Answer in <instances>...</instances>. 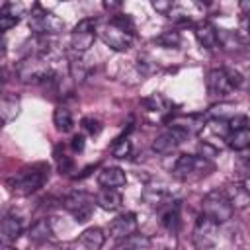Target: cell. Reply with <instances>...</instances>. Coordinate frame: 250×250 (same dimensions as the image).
<instances>
[{
    "instance_id": "cell-1",
    "label": "cell",
    "mask_w": 250,
    "mask_h": 250,
    "mask_svg": "<svg viewBox=\"0 0 250 250\" xmlns=\"http://www.w3.org/2000/svg\"><path fill=\"white\" fill-rule=\"evenodd\" d=\"M100 37L113 51H127L133 45V21L129 16H113L107 23L100 27Z\"/></svg>"
},
{
    "instance_id": "cell-2",
    "label": "cell",
    "mask_w": 250,
    "mask_h": 250,
    "mask_svg": "<svg viewBox=\"0 0 250 250\" xmlns=\"http://www.w3.org/2000/svg\"><path fill=\"white\" fill-rule=\"evenodd\" d=\"M16 76L20 82L23 84H47V82H53L57 80L55 76V70L51 66V62L47 61V57H35V55H29V57H23L18 64H16Z\"/></svg>"
},
{
    "instance_id": "cell-3",
    "label": "cell",
    "mask_w": 250,
    "mask_h": 250,
    "mask_svg": "<svg viewBox=\"0 0 250 250\" xmlns=\"http://www.w3.org/2000/svg\"><path fill=\"white\" fill-rule=\"evenodd\" d=\"M49 178V166L39 162V164H31L25 166L23 170H20L18 174H14L12 178H8V188L18 193V195H29L33 191H37L39 188H43L45 180Z\"/></svg>"
},
{
    "instance_id": "cell-4",
    "label": "cell",
    "mask_w": 250,
    "mask_h": 250,
    "mask_svg": "<svg viewBox=\"0 0 250 250\" xmlns=\"http://www.w3.org/2000/svg\"><path fill=\"white\" fill-rule=\"evenodd\" d=\"M27 25L33 31V35L37 37H47V35H55L61 33L64 29V20L59 18L55 12L45 10L41 4H35L29 12L27 18Z\"/></svg>"
},
{
    "instance_id": "cell-5",
    "label": "cell",
    "mask_w": 250,
    "mask_h": 250,
    "mask_svg": "<svg viewBox=\"0 0 250 250\" xmlns=\"http://www.w3.org/2000/svg\"><path fill=\"white\" fill-rule=\"evenodd\" d=\"M215 170L213 162L205 156H197V154H180L178 160L174 162L172 174L178 180H189V178H201L207 176Z\"/></svg>"
},
{
    "instance_id": "cell-6",
    "label": "cell",
    "mask_w": 250,
    "mask_h": 250,
    "mask_svg": "<svg viewBox=\"0 0 250 250\" xmlns=\"http://www.w3.org/2000/svg\"><path fill=\"white\" fill-rule=\"evenodd\" d=\"M240 84H242L240 72H236L232 68H227V66L213 68L205 76V86H207L209 96H227L234 88H238Z\"/></svg>"
},
{
    "instance_id": "cell-7",
    "label": "cell",
    "mask_w": 250,
    "mask_h": 250,
    "mask_svg": "<svg viewBox=\"0 0 250 250\" xmlns=\"http://www.w3.org/2000/svg\"><path fill=\"white\" fill-rule=\"evenodd\" d=\"M232 213H234V209H232L230 201L227 199V195L223 193V189L221 191L213 189L201 199V215L215 221L217 225L227 223L232 217Z\"/></svg>"
},
{
    "instance_id": "cell-8",
    "label": "cell",
    "mask_w": 250,
    "mask_h": 250,
    "mask_svg": "<svg viewBox=\"0 0 250 250\" xmlns=\"http://www.w3.org/2000/svg\"><path fill=\"white\" fill-rule=\"evenodd\" d=\"M62 207L68 213H72L76 223H86L94 211V197H90L84 191H72L62 199Z\"/></svg>"
},
{
    "instance_id": "cell-9",
    "label": "cell",
    "mask_w": 250,
    "mask_h": 250,
    "mask_svg": "<svg viewBox=\"0 0 250 250\" xmlns=\"http://www.w3.org/2000/svg\"><path fill=\"white\" fill-rule=\"evenodd\" d=\"M96 41V21L92 18H86V20H80L72 33H70V47L72 51H76L78 55L80 53H86Z\"/></svg>"
},
{
    "instance_id": "cell-10",
    "label": "cell",
    "mask_w": 250,
    "mask_h": 250,
    "mask_svg": "<svg viewBox=\"0 0 250 250\" xmlns=\"http://www.w3.org/2000/svg\"><path fill=\"white\" fill-rule=\"evenodd\" d=\"M217 230H219V225L215 221L207 219L205 215H201L195 221V227L191 232V242L195 244L197 250H209L217 242Z\"/></svg>"
},
{
    "instance_id": "cell-11",
    "label": "cell",
    "mask_w": 250,
    "mask_h": 250,
    "mask_svg": "<svg viewBox=\"0 0 250 250\" xmlns=\"http://www.w3.org/2000/svg\"><path fill=\"white\" fill-rule=\"evenodd\" d=\"M186 139H188V135H184L182 131L170 127V129H166L164 133H160V135L152 141V150H154L156 154H170V152H174Z\"/></svg>"
},
{
    "instance_id": "cell-12",
    "label": "cell",
    "mask_w": 250,
    "mask_h": 250,
    "mask_svg": "<svg viewBox=\"0 0 250 250\" xmlns=\"http://www.w3.org/2000/svg\"><path fill=\"white\" fill-rule=\"evenodd\" d=\"M137 227H139L137 215L135 213H123L109 223V236L115 240H125L137 232Z\"/></svg>"
},
{
    "instance_id": "cell-13",
    "label": "cell",
    "mask_w": 250,
    "mask_h": 250,
    "mask_svg": "<svg viewBox=\"0 0 250 250\" xmlns=\"http://www.w3.org/2000/svg\"><path fill=\"white\" fill-rule=\"evenodd\" d=\"M223 193L230 201L232 209H246V207H250V191H248V188H246V184L242 180L227 184Z\"/></svg>"
},
{
    "instance_id": "cell-14",
    "label": "cell",
    "mask_w": 250,
    "mask_h": 250,
    "mask_svg": "<svg viewBox=\"0 0 250 250\" xmlns=\"http://www.w3.org/2000/svg\"><path fill=\"white\" fill-rule=\"evenodd\" d=\"M193 33H195L197 43L203 49H209L211 51V49L219 47V31H217V27L211 21H199V23H195Z\"/></svg>"
},
{
    "instance_id": "cell-15",
    "label": "cell",
    "mask_w": 250,
    "mask_h": 250,
    "mask_svg": "<svg viewBox=\"0 0 250 250\" xmlns=\"http://www.w3.org/2000/svg\"><path fill=\"white\" fill-rule=\"evenodd\" d=\"M168 123H170L172 129H178V131H182L184 135L189 137V135L203 129L205 117L203 115H176V117L168 119Z\"/></svg>"
},
{
    "instance_id": "cell-16",
    "label": "cell",
    "mask_w": 250,
    "mask_h": 250,
    "mask_svg": "<svg viewBox=\"0 0 250 250\" xmlns=\"http://www.w3.org/2000/svg\"><path fill=\"white\" fill-rule=\"evenodd\" d=\"M127 182V176L121 168L117 166H107L104 168L100 174H98V184L104 188V189H117L121 186H125Z\"/></svg>"
},
{
    "instance_id": "cell-17",
    "label": "cell",
    "mask_w": 250,
    "mask_h": 250,
    "mask_svg": "<svg viewBox=\"0 0 250 250\" xmlns=\"http://www.w3.org/2000/svg\"><path fill=\"white\" fill-rule=\"evenodd\" d=\"M160 223L170 232H176L180 229V201L170 199L160 207Z\"/></svg>"
},
{
    "instance_id": "cell-18",
    "label": "cell",
    "mask_w": 250,
    "mask_h": 250,
    "mask_svg": "<svg viewBox=\"0 0 250 250\" xmlns=\"http://www.w3.org/2000/svg\"><path fill=\"white\" fill-rule=\"evenodd\" d=\"M23 227H21V221L14 215H6L2 219V225H0V238H2V244H12L20 238Z\"/></svg>"
},
{
    "instance_id": "cell-19",
    "label": "cell",
    "mask_w": 250,
    "mask_h": 250,
    "mask_svg": "<svg viewBox=\"0 0 250 250\" xmlns=\"http://www.w3.org/2000/svg\"><path fill=\"white\" fill-rule=\"evenodd\" d=\"M20 109H21V104H20V98L14 96V94H4L2 102H0V115H2V123L8 125L10 121H14L18 115H20Z\"/></svg>"
},
{
    "instance_id": "cell-20",
    "label": "cell",
    "mask_w": 250,
    "mask_h": 250,
    "mask_svg": "<svg viewBox=\"0 0 250 250\" xmlns=\"http://www.w3.org/2000/svg\"><path fill=\"white\" fill-rule=\"evenodd\" d=\"M96 205L104 211H117L123 205V195L117 189H102L96 195Z\"/></svg>"
},
{
    "instance_id": "cell-21",
    "label": "cell",
    "mask_w": 250,
    "mask_h": 250,
    "mask_svg": "<svg viewBox=\"0 0 250 250\" xmlns=\"http://www.w3.org/2000/svg\"><path fill=\"white\" fill-rule=\"evenodd\" d=\"M78 242L84 246V250H102L105 242V234L100 227H90L78 236Z\"/></svg>"
},
{
    "instance_id": "cell-22",
    "label": "cell",
    "mask_w": 250,
    "mask_h": 250,
    "mask_svg": "<svg viewBox=\"0 0 250 250\" xmlns=\"http://www.w3.org/2000/svg\"><path fill=\"white\" fill-rule=\"evenodd\" d=\"M51 234H53V229H51L49 219H39V221H35V223L29 227V230H27L29 240H31V242H35V244L49 242Z\"/></svg>"
},
{
    "instance_id": "cell-23",
    "label": "cell",
    "mask_w": 250,
    "mask_h": 250,
    "mask_svg": "<svg viewBox=\"0 0 250 250\" xmlns=\"http://www.w3.org/2000/svg\"><path fill=\"white\" fill-rule=\"evenodd\" d=\"M53 123H55V127H57V131L68 133V131L72 129V125H74L70 109L64 107V105H57L55 111H53Z\"/></svg>"
},
{
    "instance_id": "cell-24",
    "label": "cell",
    "mask_w": 250,
    "mask_h": 250,
    "mask_svg": "<svg viewBox=\"0 0 250 250\" xmlns=\"http://www.w3.org/2000/svg\"><path fill=\"white\" fill-rule=\"evenodd\" d=\"M148 248H150V238L139 232H135L125 240H119L115 246V250H148Z\"/></svg>"
},
{
    "instance_id": "cell-25",
    "label": "cell",
    "mask_w": 250,
    "mask_h": 250,
    "mask_svg": "<svg viewBox=\"0 0 250 250\" xmlns=\"http://www.w3.org/2000/svg\"><path fill=\"white\" fill-rule=\"evenodd\" d=\"M225 141L229 148L236 152H244L246 148H250V131H230Z\"/></svg>"
},
{
    "instance_id": "cell-26",
    "label": "cell",
    "mask_w": 250,
    "mask_h": 250,
    "mask_svg": "<svg viewBox=\"0 0 250 250\" xmlns=\"http://www.w3.org/2000/svg\"><path fill=\"white\" fill-rule=\"evenodd\" d=\"M207 115H211L215 121H229L236 115L234 111V105L232 104H227V102H219V104H213L207 111Z\"/></svg>"
},
{
    "instance_id": "cell-27",
    "label": "cell",
    "mask_w": 250,
    "mask_h": 250,
    "mask_svg": "<svg viewBox=\"0 0 250 250\" xmlns=\"http://www.w3.org/2000/svg\"><path fill=\"white\" fill-rule=\"evenodd\" d=\"M154 43L160 45V47H164V49H178L180 43H182V37H180L178 31H174V29H166V31H162L160 35L154 37Z\"/></svg>"
},
{
    "instance_id": "cell-28",
    "label": "cell",
    "mask_w": 250,
    "mask_h": 250,
    "mask_svg": "<svg viewBox=\"0 0 250 250\" xmlns=\"http://www.w3.org/2000/svg\"><path fill=\"white\" fill-rule=\"evenodd\" d=\"M131 150H133V145L129 139H117L111 146V154L115 158H127L131 154Z\"/></svg>"
},
{
    "instance_id": "cell-29",
    "label": "cell",
    "mask_w": 250,
    "mask_h": 250,
    "mask_svg": "<svg viewBox=\"0 0 250 250\" xmlns=\"http://www.w3.org/2000/svg\"><path fill=\"white\" fill-rule=\"evenodd\" d=\"M229 129L230 131H250V119H248V115L236 113L232 119H229Z\"/></svg>"
},
{
    "instance_id": "cell-30",
    "label": "cell",
    "mask_w": 250,
    "mask_h": 250,
    "mask_svg": "<svg viewBox=\"0 0 250 250\" xmlns=\"http://www.w3.org/2000/svg\"><path fill=\"white\" fill-rule=\"evenodd\" d=\"M0 14H6V16H14V18H20L23 14V6L21 4H16V2H6L0 10Z\"/></svg>"
},
{
    "instance_id": "cell-31",
    "label": "cell",
    "mask_w": 250,
    "mask_h": 250,
    "mask_svg": "<svg viewBox=\"0 0 250 250\" xmlns=\"http://www.w3.org/2000/svg\"><path fill=\"white\" fill-rule=\"evenodd\" d=\"M82 127H84L90 135H100V131H102V123H100L98 119H94V117H84V119H82Z\"/></svg>"
},
{
    "instance_id": "cell-32",
    "label": "cell",
    "mask_w": 250,
    "mask_h": 250,
    "mask_svg": "<svg viewBox=\"0 0 250 250\" xmlns=\"http://www.w3.org/2000/svg\"><path fill=\"white\" fill-rule=\"evenodd\" d=\"M18 21H20V18H14V16H6V14H0V29H2V31H8V29H10V27H14Z\"/></svg>"
},
{
    "instance_id": "cell-33",
    "label": "cell",
    "mask_w": 250,
    "mask_h": 250,
    "mask_svg": "<svg viewBox=\"0 0 250 250\" xmlns=\"http://www.w3.org/2000/svg\"><path fill=\"white\" fill-rule=\"evenodd\" d=\"M57 160H59V170L61 174H68L72 170V160L66 156V154H57Z\"/></svg>"
},
{
    "instance_id": "cell-34",
    "label": "cell",
    "mask_w": 250,
    "mask_h": 250,
    "mask_svg": "<svg viewBox=\"0 0 250 250\" xmlns=\"http://www.w3.org/2000/svg\"><path fill=\"white\" fill-rule=\"evenodd\" d=\"M84 145H86L84 135H74L72 141H70V146H72L74 152H82V150H84Z\"/></svg>"
},
{
    "instance_id": "cell-35",
    "label": "cell",
    "mask_w": 250,
    "mask_h": 250,
    "mask_svg": "<svg viewBox=\"0 0 250 250\" xmlns=\"http://www.w3.org/2000/svg\"><path fill=\"white\" fill-rule=\"evenodd\" d=\"M152 8H154L156 12L170 14V12H172V8H174V4H172V2H152Z\"/></svg>"
},
{
    "instance_id": "cell-36",
    "label": "cell",
    "mask_w": 250,
    "mask_h": 250,
    "mask_svg": "<svg viewBox=\"0 0 250 250\" xmlns=\"http://www.w3.org/2000/svg\"><path fill=\"white\" fill-rule=\"evenodd\" d=\"M37 250H62V248L59 244H53V242H43V244H39Z\"/></svg>"
},
{
    "instance_id": "cell-37",
    "label": "cell",
    "mask_w": 250,
    "mask_h": 250,
    "mask_svg": "<svg viewBox=\"0 0 250 250\" xmlns=\"http://www.w3.org/2000/svg\"><path fill=\"white\" fill-rule=\"evenodd\" d=\"M240 10L250 16V2H248V0H242V2H240Z\"/></svg>"
},
{
    "instance_id": "cell-38",
    "label": "cell",
    "mask_w": 250,
    "mask_h": 250,
    "mask_svg": "<svg viewBox=\"0 0 250 250\" xmlns=\"http://www.w3.org/2000/svg\"><path fill=\"white\" fill-rule=\"evenodd\" d=\"M242 162H244V164H248V166H250V148H246V150H244V152H242Z\"/></svg>"
},
{
    "instance_id": "cell-39",
    "label": "cell",
    "mask_w": 250,
    "mask_h": 250,
    "mask_svg": "<svg viewBox=\"0 0 250 250\" xmlns=\"http://www.w3.org/2000/svg\"><path fill=\"white\" fill-rule=\"evenodd\" d=\"M0 250H16V248H14V246H12V244H4V246H2V248H0Z\"/></svg>"
},
{
    "instance_id": "cell-40",
    "label": "cell",
    "mask_w": 250,
    "mask_h": 250,
    "mask_svg": "<svg viewBox=\"0 0 250 250\" xmlns=\"http://www.w3.org/2000/svg\"><path fill=\"white\" fill-rule=\"evenodd\" d=\"M248 31H250V18H248Z\"/></svg>"
}]
</instances>
